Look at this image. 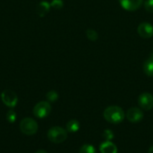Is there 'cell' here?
<instances>
[{
    "label": "cell",
    "instance_id": "obj_11",
    "mask_svg": "<svg viewBox=\"0 0 153 153\" xmlns=\"http://www.w3.org/2000/svg\"><path fill=\"white\" fill-rule=\"evenodd\" d=\"M143 72L146 75L153 77V54L150 56L143 64Z\"/></svg>",
    "mask_w": 153,
    "mask_h": 153
},
{
    "label": "cell",
    "instance_id": "obj_9",
    "mask_svg": "<svg viewBox=\"0 0 153 153\" xmlns=\"http://www.w3.org/2000/svg\"><path fill=\"white\" fill-rule=\"evenodd\" d=\"M143 3V0H119V4L126 11L133 12L138 10Z\"/></svg>",
    "mask_w": 153,
    "mask_h": 153
},
{
    "label": "cell",
    "instance_id": "obj_4",
    "mask_svg": "<svg viewBox=\"0 0 153 153\" xmlns=\"http://www.w3.org/2000/svg\"><path fill=\"white\" fill-rule=\"evenodd\" d=\"M51 112V105L48 101H39L33 108V115L39 119L47 117Z\"/></svg>",
    "mask_w": 153,
    "mask_h": 153
},
{
    "label": "cell",
    "instance_id": "obj_20",
    "mask_svg": "<svg viewBox=\"0 0 153 153\" xmlns=\"http://www.w3.org/2000/svg\"><path fill=\"white\" fill-rule=\"evenodd\" d=\"M50 5H51L52 7L56 8V9H60V8L63 7L64 3H63L62 0H53V2L50 4Z\"/></svg>",
    "mask_w": 153,
    "mask_h": 153
},
{
    "label": "cell",
    "instance_id": "obj_15",
    "mask_svg": "<svg viewBox=\"0 0 153 153\" xmlns=\"http://www.w3.org/2000/svg\"><path fill=\"white\" fill-rule=\"evenodd\" d=\"M86 36H87V38H88L90 40H91V41H95V40H97L98 38H99L98 32H97L95 30H92V29H88V30H86Z\"/></svg>",
    "mask_w": 153,
    "mask_h": 153
},
{
    "label": "cell",
    "instance_id": "obj_6",
    "mask_svg": "<svg viewBox=\"0 0 153 153\" xmlns=\"http://www.w3.org/2000/svg\"><path fill=\"white\" fill-rule=\"evenodd\" d=\"M138 104L140 108L145 111L153 108V95L149 92H143L138 97Z\"/></svg>",
    "mask_w": 153,
    "mask_h": 153
},
{
    "label": "cell",
    "instance_id": "obj_1",
    "mask_svg": "<svg viewBox=\"0 0 153 153\" xmlns=\"http://www.w3.org/2000/svg\"><path fill=\"white\" fill-rule=\"evenodd\" d=\"M125 112L118 106H109L103 112V117L110 124H120L125 119Z\"/></svg>",
    "mask_w": 153,
    "mask_h": 153
},
{
    "label": "cell",
    "instance_id": "obj_17",
    "mask_svg": "<svg viewBox=\"0 0 153 153\" xmlns=\"http://www.w3.org/2000/svg\"><path fill=\"white\" fill-rule=\"evenodd\" d=\"M16 113L15 111H13V109H10L7 113H6V119L9 123H14L16 120Z\"/></svg>",
    "mask_w": 153,
    "mask_h": 153
},
{
    "label": "cell",
    "instance_id": "obj_8",
    "mask_svg": "<svg viewBox=\"0 0 153 153\" xmlns=\"http://www.w3.org/2000/svg\"><path fill=\"white\" fill-rule=\"evenodd\" d=\"M137 32L139 36L143 39H150L153 36V25L150 22H142L137 28Z\"/></svg>",
    "mask_w": 153,
    "mask_h": 153
},
{
    "label": "cell",
    "instance_id": "obj_7",
    "mask_svg": "<svg viewBox=\"0 0 153 153\" xmlns=\"http://www.w3.org/2000/svg\"><path fill=\"white\" fill-rule=\"evenodd\" d=\"M126 117L131 123H139L143 119L144 114L139 108H131L127 110Z\"/></svg>",
    "mask_w": 153,
    "mask_h": 153
},
{
    "label": "cell",
    "instance_id": "obj_18",
    "mask_svg": "<svg viewBox=\"0 0 153 153\" xmlns=\"http://www.w3.org/2000/svg\"><path fill=\"white\" fill-rule=\"evenodd\" d=\"M103 138L106 140V141H111L113 138H114V133L112 130L110 129H106L104 132H103V134H102Z\"/></svg>",
    "mask_w": 153,
    "mask_h": 153
},
{
    "label": "cell",
    "instance_id": "obj_22",
    "mask_svg": "<svg viewBox=\"0 0 153 153\" xmlns=\"http://www.w3.org/2000/svg\"><path fill=\"white\" fill-rule=\"evenodd\" d=\"M148 153H153V145L150 147V149H149V151H148Z\"/></svg>",
    "mask_w": 153,
    "mask_h": 153
},
{
    "label": "cell",
    "instance_id": "obj_16",
    "mask_svg": "<svg viewBox=\"0 0 153 153\" xmlns=\"http://www.w3.org/2000/svg\"><path fill=\"white\" fill-rule=\"evenodd\" d=\"M46 98H47V100H48L49 102H55V101H56L57 99H58V94H57V92L55 91H48V92L47 93Z\"/></svg>",
    "mask_w": 153,
    "mask_h": 153
},
{
    "label": "cell",
    "instance_id": "obj_19",
    "mask_svg": "<svg viewBox=\"0 0 153 153\" xmlns=\"http://www.w3.org/2000/svg\"><path fill=\"white\" fill-rule=\"evenodd\" d=\"M144 8L147 12L153 13V0H146L144 3Z\"/></svg>",
    "mask_w": 153,
    "mask_h": 153
},
{
    "label": "cell",
    "instance_id": "obj_10",
    "mask_svg": "<svg viewBox=\"0 0 153 153\" xmlns=\"http://www.w3.org/2000/svg\"><path fill=\"white\" fill-rule=\"evenodd\" d=\"M100 151L101 153H117L118 150L117 145L111 141H105L100 146Z\"/></svg>",
    "mask_w": 153,
    "mask_h": 153
},
{
    "label": "cell",
    "instance_id": "obj_5",
    "mask_svg": "<svg viewBox=\"0 0 153 153\" xmlns=\"http://www.w3.org/2000/svg\"><path fill=\"white\" fill-rule=\"evenodd\" d=\"M1 100L3 103L9 108H14L18 103V97L16 93L11 90H4L1 93Z\"/></svg>",
    "mask_w": 153,
    "mask_h": 153
},
{
    "label": "cell",
    "instance_id": "obj_2",
    "mask_svg": "<svg viewBox=\"0 0 153 153\" xmlns=\"http://www.w3.org/2000/svg\"><path fill=\"white\" fill-rule=\"evenodd\" d=\"M48 138L54 143H64L67 139V131L60 126H53L48 132Z\"/></svg>",
    "mask_w": 153,
    "mask_h": 153
},
{
    "label": "cell",
    "instance_id": "obj_3",
    "mask_svg": "<svg viewBox=\"0 0 153 153\" xmlns=\"http://www.w3.org/2000/svg\"><path fill=\"white\" fill-rule=\"evenodd\" d=\"M38 123L30 117H24L20 123V130L23 134L33 135L38 132Z\"/></svg>",
    "mask_w": 153,
    "mask_h": 153
},
{
    "label": "cell",
    "instance_id": "obj_12",
    "mask_svg": "<svg viewBox=\"0 0 153 153\" xmlns=\"http://www.w3.org/2000/svg\"><path fill=\"white\" fill-rule=\"evenodd\" d=\"M50 6H51V5H50L48 2H45V1L40 2V3L38 4V6H37L36 12H37V13L39 14V16H40V17L45 16V15L48 13V11H49V9H50Z\"/></svg>",
    "mask_w": 153,
    "mask_h": 153
},
{
    "label": "cell",
    "instance_id": "obj_13",
    "mask_svg": "<svg viewBox=\"0 0 153 153\" xmlns=\"http://www.w3.org/2000/svg\"><path fill=\"white\" fill-rule=\"evenodd\" d=\"M80 129V123L75 120V119H71L67 122L66 124V131L68 133H72L74 134L76 132H78Z\"/></svg>",
    "mask_w": 153,
    "mask_h": 153
},
{
    "label": "cell",
    "instance_id": "obj_14",
    "mask_svg": "<svg viewBox=\"0 0 153 153\" xmlns=\"http://www.w3.org/2000/svg\"><path fill=\"white\" fill-rule=\"evenodd\" d=\"M79 153H97L96 149L91 144H84L81 147Z\"/></svg>",
    "mask_w": 153,
    "mask_h": 153
},
{
    "label": "cell",
    "instance_id": "obj_21",
    "mask_svg": "<svg viewBox=\"0 0 153 153\" xmlns=\"http://www.w3.org/2000/svg\"><path fill=\"white\" fill-rule=\"evenodd\" d=\"M35 153H48L46 151H44V150H39V151H37Z\"/></svg>",
    "mask_w": 153,
    "mask_h": 153
}]
</instances>
